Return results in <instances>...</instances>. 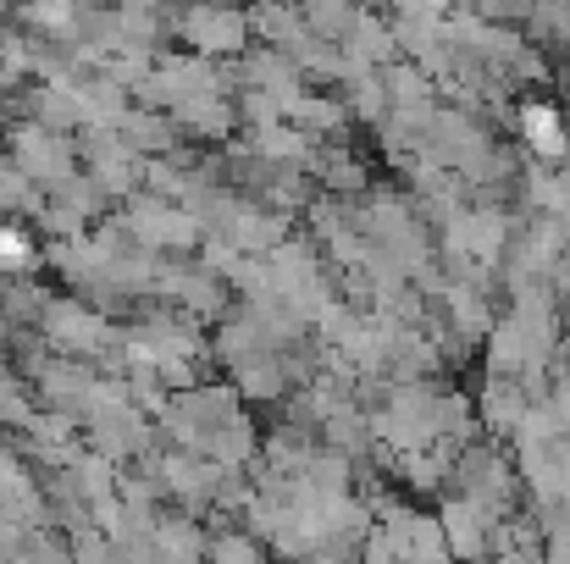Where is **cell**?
<instances>
[{
	"label": "cell",
	"instance_id": "cell-1",
	"mask_svg": "<svg viewBox=\"0 0 570 564\" xmlns=\"http://www.w3.org/2000/svg\"><path fill=\"white\" fill-rule=\"evenodd\" d=\"M527 128H532V145H543V150H560V122H554L549 111H532V117H527Z\"/></svg>",
	"mask_w": 570,
	"mask_h": 564
}]
</instances>
